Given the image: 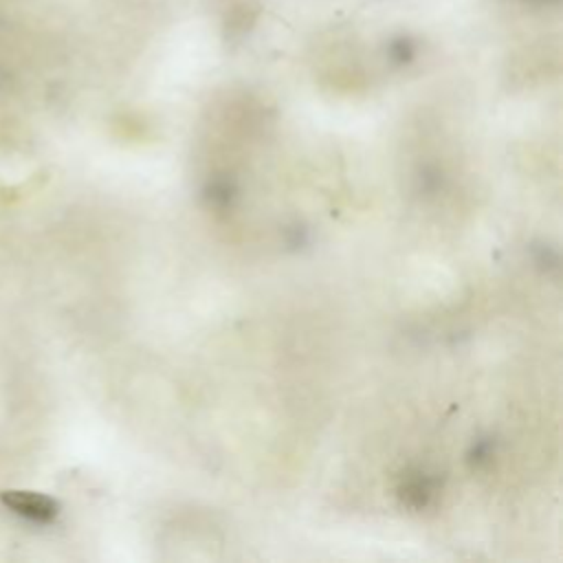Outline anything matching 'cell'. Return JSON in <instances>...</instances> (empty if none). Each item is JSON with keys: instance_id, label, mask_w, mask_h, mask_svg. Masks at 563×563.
<instances>
[{"instance_id": "6da1fadb", "label": "cell", "mask_w": 563, "mask_h": 563, "mask_svg": "<svg viewBox=\"0 0 563 563\" xmlns=\"http://www.w3.org/2000/svg\"><path fill=\"white\" fill-rule=\"evenodd\" d=\"M416 48L411 44L409 37H396L391 44H389V57L396 62V64H407L411 62Z\"/></svg>"}, {"instance_id": "7a4b0ae2", "label": "cell", "mask_w": 563, "mask_h": 563, "mask_svg": "<svg viewBox=\"0 0 563 563\" xmlns=\"http://www.w3.org/2000/svg\"><path fill=\"white\" fill-rule=\"evenodd\" d=\"M526 2H534V4H550V2H556V0H526Z\"/></svg>"}]
</instances>
